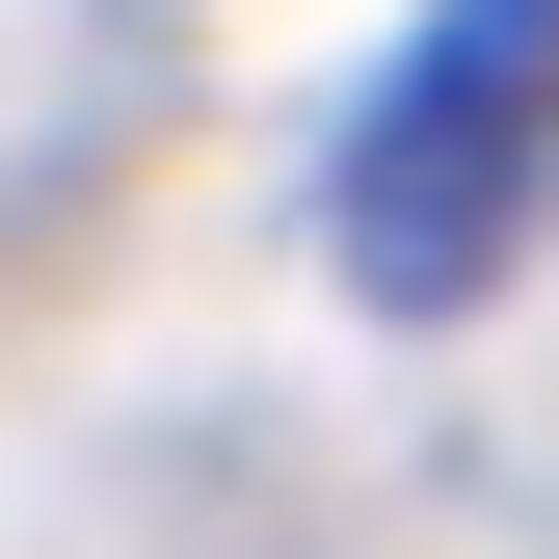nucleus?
Here are the masks:
<instances>
[{"label": "nucleus", "mask_w": 559, "mask_h": 559, "mask_svg": "<svg viewBox=\"0 0 559 559\" xmlns=\"http://www.w3.org/2000/svg\"><path fill=\"white\" fill-rule=\"evenodd\" d=\"M533 187H559V0H453V27H400V81L346 107V294L373 320H453L479 266L533 240Z\"/></svg>", "instance_id": "nucleus-1"}]
</instances>
